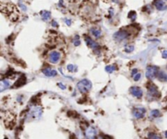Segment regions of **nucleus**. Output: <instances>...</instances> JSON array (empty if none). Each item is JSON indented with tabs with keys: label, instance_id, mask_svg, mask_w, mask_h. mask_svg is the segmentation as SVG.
Segmentation results:
<instances>
[{
	"label": "nucleus",
	"instance_id": "nucleus-1",
	"mask_svg": "<svg viewBox=\"0 0 167 139\" xmlns=\"http://www.w3.org/2000/svg\"><path fill=\"white\" fill-rule=\"evenodd\" d=\"M77 88L81 93H86L91 90L92 83L88 79H83L77 84Z\"/></svg>",
	"mask_w": 167,
	"mask_h": 139
},
{
	"label": "nucleus",
	"instance_id": "nucleus-2",
	"mask_svg": "<svg viewBox=\"0 0 167 139\" xmlns=\"http://www.w3.org/2000/svg\"><path fill=\"white\" fill-rule=\"evenodd\" d=\"M159 72V68L157 66H148L146 69V77L148 79L152 80L157 77Z\"/></svg>",
	"mask_w": 167,
	"mask_h": 139
},
{
	"label": "nucleus",
	"instance_id": "nucleus-3",
	"mask_svg": "<svg viewBox=\"0 0 167 139\" xmlns=\"http://www.w3.org/2000/svg\"><path fill=\"white\" fill-rule=\"evenodd\" d=\"M129 36L130 33L128 32L126 30H124V29H121V30H119L118 32H117V33L113 34V38L117 42H121L123 40L128 38Z\"/></svg>",
	"mask_w": 167,
	"mask_h": 139
},
{
	"label": "nucleus",
	"instance_id": "nucleus-4",
	"mask_svg": "<svg viewBox=\"0 0 167 139\" xmlns=\"http://www.w3.org/2000/svg\"><path fill=\"white\" fill-rule=\"evenodd\" d=\"M145 113H146V109L144 108H142V107H137L133 110V116L135 119L143 118Z\"/></svg>",
	"mask_w": 167,
	"mask_h": 139
},
{
	"label": "nucleus",
	"instance_id": "nucleus-5",
	"mask_svg": "<svg viewBox=\"0 0 167 139\" xmlns=\"http://www.w3.org/2000/svg\"><path fill=\"white\" fill-rule=\"evenodd\" d=\"M148 94H150L151 96L153 97H159L160 96V93L158 91L157 87L154 84H148Z\"/></svg>",
	"mask_w": 167,
	"mask_h": 139
},
{
	"label": "nucleus",
	"instance_id": "nucleus-6",
	"mask_svg": "<svg viewBox=\"0 0 167 139\" xmlns=\"http://www.w3.org/2000/svg\"><path fill=\"white\" fill-rule=\"evenodd\" d=\"M97 132L94 127H88L85 129V135L87 139H95V138L96 137Z\"/></svg>",
	"mask_w": 167,
	"mask_h": 139
},
{
	"label": "nucleus",
	"instance_id": "nucleus-7",
	"mask_svg": "<svg viewBox=\"0 0 167 139\" xmlns=\"http://www.w3.org/2000/svg\"><path fill=\"white\" fill-rule=\"evenodd\" d=\"M84 39H85V42H86V45L90 48H91V49H93V50L98 49V48H99V44H98L96 42H95L94 40H92L89 36L84 35Z\"/></svg>",
	"mask_w": 167,
	"mask_h": 139
},
{
	"label": "nucleus",
	"instance_id": "nucleus-8",
	"mask_svg": "<svg viewBox=\"0 0 167 139\" xmlns=\"http://www.w3.org/2000/svg\"><path fill=\"white\" fill-rule=\"evenodd\" d=\"M60 54L58 51H51L49 54V61L51 63H56L60 61Z\"/></svg>",
	"mask_w": 167,
	"mask_h": 139
},
{
	"label": "nucleus",
	"instance_id": "nucleus-9",
	"mask_svg": "<svg viewBox=\"0 0 167 139\" xmlns=\"http://www.w3.org/2000/svg\"><path fill=\"white\" fill-rule=\"evenodd\" d=\"M130 92L133 96L136 97L138 98H142L143 96V90H141V88L138 87V86H132L130 89Z\"/></svg>",
	"mask_w": 167,
	"mask_h": 139
},
{
	"label": "nucleus",
	"instance_id": "nucleus-10",
	"mask_svg": "<svg viewBox=\"0 0 167 139\" xmlns=\"http://www.w3.org/2000/svg\"><path fill=\"white\" fill-rule=\"evenodd\" d=\"M153 4L156 7V8L159 11H165L167 9V5L163 0H154Z\"/></svg>",
	"mask_w": 167,
	"mask_h": 139
},
{
	"label": "nucleus",
	"instance_id": "nucleus-11",
	"mask_svg": "<svg viewBox=\"0 0 167 139\" xmlns=\"http://www.w3.org/2000/svg\"><path fill=\"white\" fill-rule=\"evenodd\" d=\"M42 73H43L45 76L47 77H55L57 75V72L55 70V69H51L50 68H44L43 70H42Z\"/></svg>",
	"mask_w": 167,
	"mask_h": 139
},
{
	"label": "nucleus",
	"instance_id": "nucleus-12",
	"mask_svg": "<svg viewBox=\"0 0 167 139\" xmlns=\"http://www.w3.org/2000/svg\"><path fill=\"white\" fill-rule=\"evenodd\" d=\"M26 83V77L22 75L19 79L17 80V81H16V83L14 84V87L15 88H17V87H20V86H22Z\"/></svg>",
	"mask_w": 167,
	"mask_h": 139
},
{
	"label": "nucleus",
	"instance_id": "nucleus-13",
	"mask_svg": "<svg viewBox=\"0 0 167 139\" xmlns=\"http://www.w3.org/2000/svg\"><path fill=\"white\" fill-rule=\"evenodd\" d=\"M157 77L161 81H167V73L164 71H159Z\"/></svg>",
	"mask_w": 167,
	"mask_h": 139
},
{
	"label": "nucleus",
	"instance_id": "nucleus-14",
	"mask_svg": "<svg viewBox=\"0 0 167 139\" xmlns=\"http://www.w3.org/2000/svg\"><path fill=\"white\" fill-rule=\"evenodd\" d=\"M91 33L92 35H93L95 37H96V38H99V37H101V34H102L101 30L99 29H97V28L91 29Z\"/></svg>",
	"mask_w": 167,
	"mask_h": 139
},
{
	"label": "nucleus",
	"instance_id": "nucleus-15",
	"mask_svg": "<svg viewBox=\"0 0 167 139\" xmlns=\"http://www.w3.org/2000/svg\"><path fill=\"white\" fill-rule=\"evenodd\" d=\"M40 14H41L42 19L44 21L48 20L49 19L51 18V12H48V11H42V12H41Z\"/></svg>",
	"mask_w": 167,
	"mask_h": 139
},
{
	"label": "nucleus",
	"instance_id": "nucleus-16",
	"mask_svg": "<svg viewBox=\"0 0 167 139\" xmlns=\"http://www.w3.org/2000/svg\"><path fill=\"white\" fill-rule=\"evenodd\" d=\"M10 86V82L7 80H2L1 82V91H2L3 90L7 89Z\"/></svg>",
	"mask_w": 167,
	"mask_h": 139
},
{
	"label": "nucleus",
	"instance_id": "nucleus-17",
	"mask_svg": "<svg viewBox=\"0 0 167 139\" xmlns=\"http://www.w3.org/2000/svg\"><path fill=\"white\" fill-rule=\"evenodd\" d=\"M148 139H161V136L155 133H149L148 135Z\"/></svg>",
	"mask_w": 167,
	"mask_h": 139
},
{
	"label": "nucleus",
	"instance_id": "nucleus-18",
	"mask_svg": "<svg viewBox=\"0 0 167 139\" xmlns=\"http://www.w3.org/2000/svg\"><path fill=\"white\" fill-rule=\"evenodd\" d=\"M116 69H117V68L115 65H108V66H106V68H105L106 72H108V73H113Z\"/></svg>",
	"mask_w": 167,
	"mask_h": 139
},
{
	"label": "nucleus",
	"instance_id": "nucleus-19",
	"mask_svg": "<svg viewBox=\"0 0 167 139\" xmlns=\"http://www.w3.org/2000/svg\"><path fill=\"white\" fill-rule=\"evenodd\" d=\"M136 17H137V14H136V12H134V11H131V12H129V14H128V18L131 19V20L132 21H134V20H135Z\"/></svg>",
	"mask_w": 167,
	"mask_h": 139
},
{
	"label": "nucleus",
	"instance_id": "nucleus-20",
	"mask_svg": "<svg viewBox=\"0 0 167 139\" xmlns=\"http://www.w3.org/2000/svg\"><path fill=\"white\" fill-rule=\"evenodd\" d=\"M151 116L153 117V118H157V117H159L161 116V112L159 110H152L151 111Z\"/></svg>",
	"mask_w": 167,
	"mask_h": 139
},
{
	"label": "nucleus",
	"instance_id": "nucleus-21",
	"mask_svg": "<svg viewBox=\"0 0 167 139\" xmlns=\"http://www.w3.org/2000/svg\"><path fill=\"white\" fill-rule=\"evenodd\" d=\"M134 50V47L133 45H126L125 48H124V50H125L126 53H131Z\"/></svg>",
	"mask_w": 167,
	"mask_h": 139
},
{
	"label": "nucleus",
	"instance_id": "nucleus-22",
	"mask_svg": "<svg viewBox=\"0 0 167 139\" xmlns=\"http://www.w3.org/2000/svg\"><path fill=\"white\" fill-rule=\"evenodd\" d=\"M80 43H81V42H80V39H79V36L75 35L74 39H73V45L75 46H78L79 45H80Z\"/></svg>",
	"mask_w": 167,
	"mask_h": 139
},
{
	"label": "nucleus",
	"instance_id": "nucleus-23",
	"mask_svg": "<svg viewBox=\"0 0 167 139\" xmlns=\"http://www.w3.org/2000/svg\"><path fill=\"white\" fill-rule=\"evenodd\" d=\"M67 69L69 72H74V71H77V67L73 64H68L67 66Z\"/></svg>",
	"mask_w": 167,
	"mask_h": 139
},
{
	"label": "nucleus",
	"instance_id": "nucleus-24",
	"mask_svg": "<svg viewBox=\"0 0 167 139\" xmlns=\"http://www.w3.org/2000/svg\"><path fill=\"white\" fill-rule=\"evenodd\" d=\"M133 77H134V81H139V79L141 78V73H138L135 75V76H134Z\"/></svg>",
	"mask_w": 167,
	"mask_h": 139
},
{
	"label": "nucleus",
	"instance_id": "nucleus-25",
	"mask_svg": "<svg viewBox=\"0 0 167 139\" xmlns=\"http://www.w3.org/2000/svg\"><path fill=\"white\" fill-rule=\"evenodd\" d=\"M138 73V69L137 68H134V69H133L132 70V72H131V76L132 77H134V76H135V75Z\"/></svg>",
	"mask_w": 167,
	"mask_h": 139
},
{
	"label": "nucleus",
	"instance_id": "nucleus-26",
	"mask_svg": "<svg viewBox=\"0 0 167 139\" xmlns=\"http://www.w3.org/2000/svg\"><path fill=\"white\" fill-rule=\"evenodd\" d=\"M58 86H59L60 88H61L62 90H65V85H64L63 83H61V82H60V83H58Z\"/></svg>",
	"mask_w": 167,
	"mask_h": 139
},
{
	"label": "nucleus",
	"instance_id": "nucleus-27",
	"mask_svg": "<svg viewBox=\"0 0 167 139\" xmlns=\"http://www.w3.org/2000/svg\"><path fill=\"white\" fill-rule=\"evenodd\" d=\"M162 58L163 59L167 58V50H164V51L162 52Z\"/></svg>",
	"mask_w": 167,
	"mask_h": 139
},
{
	"label": "nucleus",
	"instance_id": "nucleus-28",
	"mask_svg": "<svg viewBox=\"0 0 167 139\" xmlns=\"http://www.w3.org/2000/svg\"><path fill=\"white\" fill-rule=\"evenodd\" d=\"M51 25L53 26V27H58V24H57V22L56 21H55V20H53L52 22H51Z\"/></svg>",
	"mask_w": 167,
	"mask_h": 139
},
{
	"label": "nucleus",
	"instance_id": "nucleus-29",
	"mask_svg": "<svg viewBox=\"0 0 167 139\" xmlns=\"http://www.w3.org/2000/svg\"><path fill=\"white\" fill-rule=\"evenodd\" d=\"M65 23L67 24V25L70 26L71 25V20H69V19H65Z\"/></svg>",
	"mask_w": 167,
	"mask_h": 139
},
{
	"label": "nucleus",
	"instance_id": "nucleus-30",
	"mask_svg": "<svg viewBox=\"0 0 167 139\" xmlns=\"http://www.w3.org/2000/svg\"><path fill=\"white\" fill-rule=\"evenodd\" d=\"M165 136H166V138H167V131H166V133H165Z\"/></svg>",
	"mask_w": 167,
	"mask_h": 139
},
{
	"label": "nucleus",
	"instance_id": "nucleus-31",
	"mask_svg": "<svg viewBox=\"0 0 167 139\" xmlns=\"http://www.w3.org/2000/svg\"><path fill=\"white\" fill-rule=\"evenodd\" d=\"M166 68H167V65H166Z\"/></svg>",
	"mask_w": 167,
	"mask_h": 139
}]
</instances>
